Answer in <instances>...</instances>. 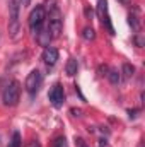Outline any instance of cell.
Here are the masks:
<instances>
[{
    "label": "cell",
    "instance_id": "cell-12",
    "mask_svg": "<svg viewBox=\"0 0 145 147\" xmlns=\"http://www.w3.org/2000/svg\"><path fill=\"white\" fill-rule=\"evenodd\" d=\"M108 79H109V82L113 84V86H116L119 80H121V75H119V72L118 70H114V69H111V70H108Z\"/></svg>",
    "mask_w": 145,
    "mask_h": 147
},
{
    "label": "cell",
    "instance_id": "cell-18",
    "mask_svg": "<svg viewBox=\"0 0 145 147\" xmlns=\"http://www.w3.org/2000/svg\"><path fill=\"white\" fill-rule=\"evenodd\" d=\"M19 3H21L22 7H29V3H31V0H19Z\"/></svg>",
    "mask_w": 145,
    "mask_h": 147
},
{
    "label": "cell",
    "instance_id": "cell-19",
    "mask_svg": "<svg viewBox=\"0 0 145 147\" xmlns=\"http://www.w3.org/2000/svg\"><path fill=\"white\" fill-rule=\"evenodd\" d=\"M80 113H82L80 110H75V108H72V115H75V116H80Z\"/></svg>",
    "mask_w": 145,
    "mask_h": 147
},
{
    "label": "cell",
    "instance_id": "cell-10",
    "mask_svg": "<svg viewBox=\"0 0 145 147\" xmlns=\"http://www.w3.org/2000/svg\"><path fill=\"white\" fill-rule=\"evenodd\" d=\"M133 72H135V67H133V65H130V63H123V80H125V82L132 79Z\"/></svg>",
    "mask_w": 145,
    "mask_h": 147
},
{
    "label": "cell",
    "instance_id": "cell-17",
    "mask_svg": "<svg viewBox=\"0 0 145 147\" xmlns=\"http://www.w3.org/2000/svg\"><path fill=\"white\" fill-rule=\"evenodd\" d=\"M26 147H41V144H39V140H31V142H28Z\"/></svg>",
    "mask_w": 145,
    "mask_h": 147
},
{
    "label": "cell",
    "instance_id": "cell-11",
    "mask_svg": "<svg viewBox=\"0 0 145 147\" xmlns=\"http://www.w3.org/2000/svg\"><path fill=\"white\" fill-rule=\"evenodd\" d=\"M7 147H22V137H21L19 132H14L12 134V139H10V142H9Z\"/></svg>",
    "mask_w": 145,
    "mask_h": 147
},
{
    "label": "cell",
    "instance_id": "cell-14",
    "mask_svg": "<svg viewBox=\"0 0 145 147\" xmlns=\"http://www.w3.org/2000/svg\"><path fill=\"white\" fill-rule=\"evenodd\" d=\"M51 147H67V140H65V137H58V139H55V142H53V146Z\"/></svg>",
    "mask_w": 145,
    "mask_h": 147
},
{
    "label": "cell",
    "instance_id": "cell-8",
    "mask_svg": "<svg viewBox=\"0 0 145 147\" xmlns=\"http://www.w3.org/2000/svg\"><path fill=\"white\" fill-rule=\"evenodd\" d=\"M43 62L48 69L55 67V63L58 62V50L55 46H46L43 51Z\"/></svg>",
    "mask_w": 145,
    "mask_h": 147
},
{
    "label": "cell",
    "instance_id": "cell-15",
    "mask_svg": "<svg viewBox=\"0 0 145 147\" xmlns=\"http://www.w3.org/2000/svg\"><path fill=\"white\" fill-rule=\"evenodd\" d=\"M130 26H133V29H138L140 22L137 21V16H132V14H130Z\"/></svg>",
    "mask_w": 145,
    "mask_h": 147
},
{
    "label": "cell",
    "instance_id": "cell-6",
    "mask_svg": "<svg viewBox=\"0 0 145 147\" xmlns=\"http://www.w3.org/2000/svg\"><path fill=\"white\" fill-rule=\"evenodd\" d=\"M41 84H43V74L39 72L38 69H34V70H31L28 74V77H26V91L31 96H36L39 87H41Z\"/></svg>",
    "mask_w": 145,
    "mask_h": 147
},
{
    "label": "cell",
    "instance_id": "cell-13",
    "mask_svg": "<svg viewBox=\"0 0 145 147\" xmlns=\"http://www.w3.org/2000/svg\"><path fill=\"white\" fill-rule=\"evenodd\" d=\"M82 38L85 39V41H94L96 39V31H94V28H84V31H82Z\"/></svg>",
    "mask_w": 145,
    "mask_h": 147
},
{
    "label": "cell",
    "instance_id": "cell-7",
    "mask_svg": "<svg viewBox=\"0 0 145 147\" xmlns=\"http://www.w3.org/2000/svg\"><path fill=\"white\" fill-rule=\"evenodd\" d=\"M48 99L50 103L55 106V108H62L63 103H65V91H63V86L62 84H53V87L50 89L48 92Z\"/></svg>",
    "mask_w": 145,
    "mask_h": 147
},
{
    "label": "cell",
    "instance_id": "cell-16",
    "mask_svg": "<svg viewBox=\"0 0 145 147\" xmlns=\"http://www.w3.org/2000/svg\"><path fill=\"white\" fill-rule=\"evenodd\" d=\"M75 144H77V147H89L87 144H85V140H84V139H80V137H79V139H75Z\"/></svg>",
    "mask_w": 145,
    "mask_h": 147
},
{
    "label": "cell",
    "instance_id": "cell-2",
    "mask_svg": "<svg viewBox=\"0 0 145 147\" xmlns=\"http://www.w3.org/2000/svg\"><path fill=\"white\" fill-rule=\"evenodd\" d=\"M19 10H21V3L19 0H9V34L12 39H17L21 33V19H19Z\"/></svg>",
    "mask_w": 145,
    "mask_h": 147
},
{
    "label": "cell",
    "instance_id": "cell-5",
    "mask_svg": "<svg viewBox=\"0 0 145 147\" xmlns=\"http://www.w3.org/2000/svg\"><path fill=\"white\" fill-rule=\"evenodd\" d=\"M97 17L101 21V24L104 26V29L108 31L109 34H116L114 33V28L111 24V19H109V12H108V0H97Z\"/></svg>",
    "mask_w": 145,
    "mask_h": 147
},
{
    "label": "cell",
    "instance_id": "cell-4",
    "mask_svg": "<svg viewBox=\"0 0 145 147\" xmlns=\"http://www.w3.org/2000/svg\"><path fill=\"white\" fill-rule=\"evenodd\" d=\"M21 98V84L17 80H12L5 86L3 92H2V101L5 106H15L19 103Z\"/></svg>",
    "mask_w": 145,
    "mask_h": 147
},
{
    "label": "cell",
    "instance_id": "cell-9",
    "mask_svg": "<svg viewBox=\"0 0 145 147\" xmlns=\"http://www.w3.org/2000/svg\"><path fill=\"white\" fill-rule=\"evenodd\" d=\"M79 70V63H77V60L75 58H68V62H67V65H65V72L68 77H73L75 74Z\"/></svg>",
    "mask_w": 145,
    "mask_h": 147
},
{
    "label": "cell",
    "instance_id": "cell-1",
    "mask_svg": "<svg viewBox=\"0 0 145 147\" xmlns=\"http://www.w3.org/2000/svg\"><path fill=\"white\" fill-rule=\"evenodd\" d=\"M46 26L50 29L51 38H58L63 28V19H62V12L56 5V0H48L46 2Z\"/></svg>",
    "mask_w": 145,
    "mask_h": 147
},
{
    "label": "cell",
    "instance_id": "cell-3",
    "mask_svg": "<svg viewBox=\"0 0 145 147\" xmlns=\"http://www.w3.org/2000/svg\"><path fill=\"white\" fill-rule=\"evenodd\" d=\"M28 24H29V29H31V33L34 36H38L43 31V28L46 26V10H44L43 5H36L31 10L29 19H28Z\"/></svg>",
    "mask_w": 145,
    "mask_h": 147
}]
</instances>
